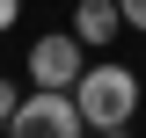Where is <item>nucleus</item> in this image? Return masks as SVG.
Listing matches in <instances>:
<instances>
[{
  "instance_id": "7",
  "label": "nucleus",
  "mask_w": 146,
  "mask_h": 138,
  "mask_svg": "<svg viewBox=\"0 0 146 138\" xmlns=\"http://www.w3.org/2000/svg\"><path fill=\"white\" fill-rule=\"evenodd\" d=\"M15 22H22V0H0V36L15 29Z\"/></svg>"
},
{
  "instance_id": "2",
  "label": "nucleus",
  "mask_w": 146,
  "mask_h": 138,
  "mask_svg": "<svg viewBox=\"0 0 146 138\" xmlns=\"http://www.w3.org/2000/svg\"><path fill=\"white\" fill-rule=\"evenodd\" d=\"M7 138H88V116H80V102L58 95V87H29L22 109L7 116Z\"/></svg>"
},
{
  "instance_id": "5",
  "label": "nucleus",
  "mask_w": 146,
  "mask_h": 138,
  "mask_svg": "<svg viewBox=\"0 0 146 138\" xmlns=\"http://www.w3.org/2000/svg\"><path fill=\"white\" fill-rule=\"evenodd\" d=\"M117 15H124V29H139V36H146V0H117Z\"/></svg>"
},
{
  "instance_id": "3",
  "label": "nucleus",
  "mask_w": 146,
  "mask_h": 138,
  "mask_svg": "<svg viewBox=\"0 0 146 138\" xmlns=\"http://www.w3.org/2000/svg\"><path fill=\"white\" fill-rule=\"evenodd\" d=\"M88 73V44L73 29H51L29 44V87H58V95H73V80Z\"/></svg>"
},
{
  "instance_id": "4",
  "label": "nucleus",
  "mask_w": 146,
  "mask_h": 138,
  "mask_svg": "<svg viewBox=\"0 0 146 138\" xmlns=\"http://www.w3.org/2000/svg\"><path fill=\"white\" fill-rule=\"evenodd\" d=\"M117 29H124V15H117V0H73V36L80 44H117Z\"/></svg>"
},
{
  "instance_id": "6",
  "label": "nucleus",
  "mask_w": 146,
  "mask_h": 138,
  "mask_svg": "<svg viewBox=\"0 0 146 138\" xmlns=\"http://www.w3.org/2000/svg\"><path fill=\"white\" fill-rule=\"evenodd\" d=\"M22 109V95H15V80H0V131H7V116Z\"/></svg>"
},
{
  "instance_id": "8",
  "label": "nucleus",
  "mask_w": 146,
  "mask_h": 138,
  "mask_svg": "<svg viewBox=\"0 0 146 138\" xmlns=\"http://www.w3.org/2000/svg\"><path fill=\"white\" fill-rule=\"evenodd\" d=\"M95 138H131V124H117V131H95Z\"/></svg>"
},
{
  "instance_id": "1",
  "label": "nucleus",
  "mask_w": 146,
  "mask_h": 138,
  "mask_svg": "<svg viewBox=\"0 0 146 138\" xmlns=\"http://www.w3.org/2000/svg\"><path fill=\"white\" fill-rule=\"evenodd\" d=\"M73 102H80L88 131H117V124L139 116V73L117 66V58H88V73L73 80Z\"/></svg>"
}]
</instances>
